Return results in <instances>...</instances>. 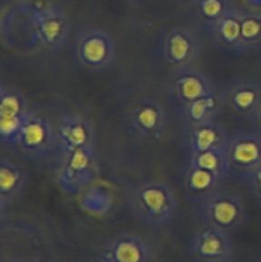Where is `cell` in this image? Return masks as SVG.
Returning a JSON list of instances; mask_svg holds the SVG:
<instances>
[{
	"instance_id": "1",
	"label": "cell",
	"mask_w": 261,
	"mask_h": 262,
	"mask_svg": "<svg viewBox=\"0 0 261 262\" xmlns=\"http://www.w3.org/2000/svg\"><path fill=\"white\" fill-rule=\"evenodd\" d=\"M127 202L136 219L154 228L168 225L178 211V197L174 187L159 179L141 182L130 188Z\"/></svg>"
},
{
	"instance_id": "2",
	"label": "cell",
	"mask_w": 261,
	"mask_h": 262,
	"mask_svg": "<svg viewBox=\"0 0 261 262\" xmlns=\"http://www.w3.org/2000/svg\"><path fill=\"white\" fill-rule=\"evenodd\" d=\"M33 41L50 51L61 50L71 38V20L58 4L41 8L26 7Z\"/></svg>"
},
{
	"instance_id": "3",
	"label": "cell",
	"mask_w": 261,
	"mask_h": 262,
	"mask_svg": "<svg viewBox=\"0 0 261 262\" xmlns=\"http://www.w3.org/2000/svg\"><path fill=\"white\" fill-rule=\"evenodd\" d=\"M96 176V147L58 154L55 179L64 193H79L95 181Z\"/></svg>"
},
{
	"instance_id": "4",
	"label": "cell",
	"mask_w": 261,
	"mask_h": 262,
	"mask_svg": "<svg viewBox=\"0 0 261 262\" xmlns=\"http://www.w3.org/2000/svg\"><path fill=\"white\" fill-rule=\"evenodd\" d=\"M17 148L32 160H45L59 154L55 124L30 110L23 122Z\"/></svg>"
},
{
	"instance_id": "5",
	"label": "cell",
	"mask_w": 261,
	"mask_h": 262,
	"mask_svg": "<svg viewBox=\"0 0 261 262\" xmlns=\"http://www.w3.org/2000/svg\"><path fill=\"white\" fill-rule=\"evenodd\" d=\"M74 51L78 63L91 72L106 71L117 60L114 38L101 28H87L79 32Z\"/></svg>"
},
{
	"instance_id": "6",
	"label": "cell",
	"mask_w": 261,
	"mask_h": 262,
	"mask_svg": "<svg viewBox=\"0 0 261 262\" xmlns=\"http://www.w3.org/2000/svg\"><path fill=\"white\" fill-rule=\"evenodd\" d=\"M197 212L205 224L225 232L238 228L245 219V206L240 196L220 189L199 202Z\"/></svg>"
},
{
	"instance_id": "7",
	"label": "cell",
	"mask_w": 261,
	"mask_h": 262,
	"mask_svg": "<svg viewBox=\"0 0 261 262\" xmlns=\"http://www.w3.org/2000/svg\"><path fill=\"white\" fill-rule=\"evenodd\" d=\"M127 120L136 135L147 140H161L168 129L165 107L154 99H142L132 105Z\"/></svg>"
},
{
	"instance_id": "8",
	"label": "cell",
	"mask_w": 261,
	"mask_h": 262,
	"mask_svg": "<svg viewBox=\"0 0 261 262\" xmlns=\"http://www.w3.org/2000/svg\"><path fill=\"white\" fill-rule=\"evenodd\" d=\"M201 45L193 30L188 27H173L163 38V55L173 68L186 69L193 67L199 60Z\"/></svg>"
},
{
	"instance_id": "9",
	"label": "cell",
	"mask_w": 261,
	"mask_h": 262,
	"mask_svg": "<svg viewBox=\"0 0 261 262\" xmlns=\"http://www.w3.org/2000/svg\"><path fill=\"white\" fill-rule=\"evenodd\" d=\"M59 152L96 147V130L91 119L76 113L60 115L55 123Z\"/></svg>"
},
{
	"instance_id": "10",
	"label": "cell",
	"mask_w": 261,
	"mask_h": 262,
	"mask_svg": "<svg viewBox=\"0 0 261 262\" xmlns=\"http://www.w3.org/2000/svg\"><path fill=\"white\" fill-rule=\"evenodd\" d=\"M189 252L194 262H229L233 247L228 232L206 225L192 237Z\"/></svg>"
},
{
	"instance_id": "11",
	"label": "cell",
	"mask_w": 261,
	"mask_h": 262,
	"mask_svg": "<svg viewBox=\"0 0 261 262\" xmlns=\"http://www.w3.org/2000/svg\"><path fill=\"white\" fill-rule=\"evenodd\" d=\"M228 158L233 174L248 177L261 165V136L252 132H237L230 136Z\"/></svg>"
},
{
	"instance_id": "12",
	"label": "cell",
	"mask_w": 261,
	"mask_h": 262,
	"mask_svg": "<svg viewBox=\"0 0 261 262\" xmlns=\"http://www.w3.org/2000/svg\"><path fill=\"white\" fill-rule=\"evenodd\" d=\"M223 102L237 117L258 118L261 112V87L253 82H233L222 95Z\"/></svg>"
},
{
	"instance_id": "13",
	"label": "cell",
	"mask_w": 261,
	"mask_h": 262,
	"mask_svg": "<svg viewBox=\"0 0 261 262\" xmlns=\"http://www.w3.org/2000/svg\"><path fill=\"white\" fill-rule=\"evenodd\" d=\"M241 19H242V10L232 5L219 19L205 25V28L217 46L234 54H240L243 53Z\"/></svg>"
},
{
	"instance_id": "14",
	"label": "cell",
	"mask_w": 261,
	"mask_h": 262,
	"mask_svg": "<svg viewBox=\"0 0 261 262\" xmlns=\"http://www.w3.org/2000/svg\"><path fill=\"white\" fill-rule=\"evenodd\" d=\"M173 91L182 105L199 100L215 92L212 82L204 72L193 68L181 69L173 82Z\"/></svg>"
},
{
	"instance_id": "15",
	"label": "cell",
	"mask_w": 261,
	"mask_h": 262,
	"mask_svg": "<svg viewBox=\"0 0 261 262\" xmlns=\"http://www.w3.org/2000/svg\"><path fill=\"white\" fill-rule=\"evenodd\" d=\"M150 256V246L143 238L123 234L105 246L101 258L113 262H148Z\"/></svg>"
},
{
	"instance_id": "16",
	"label": "cell",
	"mask_w": 261,
	"mask_h": 262,
	"mask_svg": "<svg viewBox=\"0 0 261 262\" xmlns=\"http://www.w3.org/2000/svg\"><path fill=\"white\" fill-rule=\"evenodd\" d=\"M230 136L216 120L191 125L188 135L189 154L216 148H228Z\"/></svg>"
},
{
	"instance_id": "17",
	"label": "cell",
	"mask_w": 261,
	"mask_h": 262,
	"mask_svg": "<svg viewBox=\"0 0 261 262\" xmlns=\"http://www.w3.org/2000/svg\"><path fill=\"white\" fill-rule=\"evenodd\" d=\"M27 183V173L25 169L10 159L0 160V209L14 204L25 191Z\"/></svg>"
},
{
	"instance_id": "18",
	"label": "cell",
	"mask_w": 261,
	"mask_h": 262,
	"mask_svg": "<svg viewBox=\"0 0 261 262\" xmlns=\"http://www.w3.org/2000/svg\"><path fill=\"white\" fill-rule=\"evenodd\" d=\"M222 182H224V179L217 174L192 165H188L184 176L187 193L196 204L219 191Z\"/></svg>"
},
{
	"instance_id": "19",
	"label": "cell",
	"mask_w": 261,
	"mask_h": 262,
	"mask_svg": "<svg viewBox=\"0 0 261 262\" xmlns=\"http://www.w3.org/2000/svg\"><path fill=\"white\" fill-rule=\"evenodd\" d=\"M222 97L216 92H214V94L207 95V96L194 100L189 104L183 105V114L188 122L189 127L216 119L220 107H222Z\"/></svg>"
},
{
	"instance_id": "20",
	"label": "cell",
	"mask_w": 261,
	"mask_h": 262,
	"mask_svg": "<svg viewBox=\"0 0 261 262\" xmlns=\"http://www.w3.org/2000/svg\"><path fill=\"white\" fill-rule=\"evenodd\" d=\"M28 112L27 99L19 89L7 84L0 86V119H25Z\"/></svg>"
},
{
	"instance_id": "21",
	"label": "cell",
	"mask_w": 261,
	"mask_h": 262,
	"mask_svg": "<svg viewBox=\"0 0 261 262\" xmlns=\"http://www.w3.org/2000/svg\"><path fill=\"white\" fill-rule=\"evenodd\" d=\"M189 165L212 171L222 177L224 181L232 173L229 158H228V148H216V150L189 154Z\"/></svg>"
},
{
	"instance_id": "22",
	"label": "cell",
	"mask_w": 261,
	"mask_h": 262,
	"mask_svg": "<svg viewBox=\"0 0 261 262\" xmlns=\"http://www.w3.org/2000/svg\"><path fill=\"white\" fill-rule=\"evenodd\" d=\"M241 37L243 53L253 49L261 42V17L251 12L242 10L241 19Z\"/></svg>"
},
{
	"instance_id": "23",
	"label": "cell",
	"mask_w": 261,
	"mask_h": 262,
	"mask_svg": "<svg viewBox=\"0 0 261 262\" xmlns=\"http://www.w3.org/2000/svg\"><path fill=\"white\" fill-rule=\"evenodd\" d=\"M200 15L205 20V25L219 19L230 7V0H194Z\"/></svg>"
},
{
	"instance_id": "24",
	"label": "cell",
	"mask_w": 261,
	"mask_h": 262,
	"mask_svg": "<svg viewBox=\"0 0 261 262\" xmlns=\"http://www.w3.org/2000/svg\"><path fill=\"white\" fill-rule=\"evenodd\" d=\"M247 178L251 181V184H252L256 194H257L258 197H261V165L258 166V168H256Z\"/></svg>"
},
{
	"instance_id": "25",
	"label": "cell",
	"mask_w": 261,
	"mask_h": 262,
	"mask_svg": "<svg viewBox=\"0 0 261 262\" xmlns=\"http://www.w3.org/2000/svg\"><path fill=\"white\" fill-rule=\"evenodd\" d=\"M127 2H130V3H143V2H147V0H127Z\"/></svg>"
},
{
	"instance_id": "26",
	"label": "cell",
	"mask_w": 261,
	"mask_h": 262,
	"mask_svg": "<svg viewBox=\"0 0 261 262\" xmlns=\"http://www.w3.org/2000/svg\"><path fill=\"white\" fill-rule=\"evenodd\" d=\"M12 262H32V261H26V260H15V261H12Z\"/></svg>"
},
{
	"instance_id": "27",
	"label": "cell",
	"mask_w": 261,
	"mask_h": 262,
	"mask_svg": "<svg viewBox=\"0 0 261 262\" xmlns=\"http://www.w3.org/2000/svg\"><path fill=\"white\" fill-rule=\"evenodd\" d=\"M100 262H113V261H109V260H105V258H101V261Z\"/></svg>"
},
{
	"instance_id": "28",
	"label": "cell",
	"mask_w": 261,
	"mask_h": 262,
	"mask_svg": "<svg viewBox=\"0 0 261 262\" xmlns=\"http://www.w3.org/2000/svg\"><path fill=\"white\" fill-rule=\"evenodd\" d=\"M258 119H261V112H260V115H258Z\"/></svg>"
}]
</instances>
